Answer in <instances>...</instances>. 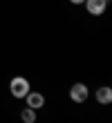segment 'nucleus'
I'll use <instances>...</instances> for the list:
<instances>
[{
    "label": "nucleus",
    "instance_id": "nucleus-7",
    "mask_svg": "<svg viewBox=\"0 0 112 123\" xmlns=\"http://www.w3.org/2000/svg\"><path fill=\"white\" fill-rule=\"evenodd\" d=\"M72 5H81V2H85V0H70Z\"/></svg>",
    "mask_w": 112,
    "mask_h": 123
},
{
    "label": "nucleus",
    "instance_id": "nucleus-2",
    "mask_svg": "<svg viewBox=\"0 0 112 123\" xmlns=\"http://www.w3.org/2000/svg\"><path fill=\"white\" fill-rule=\"evenodd\" d=\"M87 85L85 83H74L72 85V90H70V96H72V101L74 103H83V101L87 98Z\"/></svg>",
    "mask_w": 112,
    "mask_h": 123
},
{
    "label": "nucleus",
    "instance_id": "nucleus-4",
    "mask_svg": "<svg viewBox=\"0 0 112 123\" xmlns=\"http://www.w3.org/2000/svg\"><path fill=\"white\" fill-rule=\"evenodd\" d=\"M85 7L92 16H101L108 7V0H85Z\"/></svg>",
    "mask_w": 112,
    "mask_h": 123
},
{
    "label": "nucleus",
    "instance_id": "nucleus-6",
    "mask_svg": "<svg viewBox=\"0 0 112 123\" xmlns=\"http://www.w3.org/2000/svg\"><path fill=\"white\" fill-rule=\"evenodd\" d=\"M20 119L25 123H36V110H32V107H25V110L20 112Z\"/></svg>",
    "mask_w": 112,
    "mask_h": 123
},
{
    "label": "nucleus",
    "instance_id": "nucleus-5",
    "mask_svg": "<svg viewBox=\"0 0 112 123\" xmlns=\"http://www.w3.org/2000/svg\"><path fill=\"white\" fill-rule=\"evenodd\" d=\"M96 101H99V103H103V105L112 103V87H108V85L99 87V90H96Z\"/></svg>",
    "mask_w": 112,
    "mask_h": 123
},
{
    "label": "nucleus",
    "instance_id": "nucleus-3",
    "mask_svg": "<svg viewBox=\"0 0 112 123\" xmlns=\"http://www.w3.org/2000/svg\"><path fill=\"white\" fill-rule=\"evenodd\" d=\"M27 107H32V110H40V107H45V96L40 92H29L27 94Z\"/></svg>",
    "mask_w": 112,
    "mask_h": 123
},
{
    "label": "nucleus",
    "instance_id": "nucleus-1",
    "mask_svg": "<svg viewBox=\"0 0 112 123\" xmlns=\"http://www.w3.org/2000/svg\"><path fill=\"white\" fill-rule=\"evenodd\" d=\"M9 92L13 98H25L29 94V81L25 76H13L11 83H9Z\"/></svg>",
    "mask_w": 112,
    "mask_h": 123
}]
</instances>
